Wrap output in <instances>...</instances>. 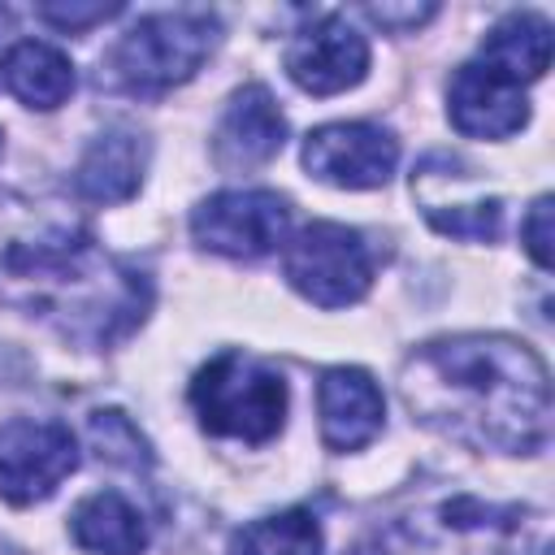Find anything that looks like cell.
Wrapping results in <instances>:
<instances>
[{
	"label": "cell",
	"mask_w": 555,
	"mask_h": 555,
	"mask_svg": "<svg viewBox=\"0 0 555 555\" xmlns=\"http://www.w3.org/2000/svg\"><path fill=\"white\" fill-rule=\"evenodd\" d=\"M0 299L52 321L65 338L108 347L147 317L152 286L108 256L74 208L0 191Z\"/></svg>",
	"instance_id": "cell-1"
},
{
	"label": "cell",
	"mask_w": 555,
	"mask_h": 555,
	"mask_svg": "<svg viewBox=\"0 0 555 555\" xmlns=\"http://www.w3.org/2000/svg\"><path fill=\"white\" fill-rule=\"evenodd\" d=\"M412 421L477 447L533 455L551 438V373L507 334H451L416 347L399 369Z\"/></svg>",
	"instance_id": "cell-2"
},
{
	"label": "cell",
	"mask_w": 555,
	"mask_h": 555,
	"mask_svg": "<svg viewBox=\"0 0 555 555\" xmlns=\"http://www.w3.org/2000/svg\"><path fill=\"white\" fill-rule=\"evenodd\" d=\"M542 525L520 503L442 490L408 503L382 529V555H538Z\"/></svg>",
	"instance_id": "cell-3"
},
{
	"label": "cell",
	"mask_w": 555,
	"mask_h": 555,
	"mask_svg": "<svg viewBox=\"0 0 555 555\" xmlns=\"http://www.w3.org/2000/svg\"><path fill=\"white\" fill-rule=\"evenodd\" d=\"M221 26L204 9H173L139 17L104 56L100 78L130 95H160L195 78V69L212 56Z\"/></svg>",
	"instance_id": "cell-4"
},
{
	"label": "cell",
	"mask_w": 555,
	"mask_h": 555,
	"mask_svg": "<svg viewBox=\"0 0 555 555\" xmlns=\"http://www.w3.org/2000/svg\"><path fill=\"white\" fill-rule=\"evenodd\" d=\"M191 408L204 434L260 447L286 425V377L256 356L221 351L191 377Z\"/></svg>",
	"instance_id": "cell-5"
},
{
	"label": "cell",
	"mask_w": 555,
	"mask_h": 555,
	"mask_svg": "<svg viewBox=\"0 0 555 555\" xmlns=\"http://www.w3.org/2000/svg\"><path fill=\"white\" fill-rule=\"evenodd\" d=\"M286 282L317 308H347L360 304L377 273V251L369 238L338 221L304 225L282 251Z\"/></svg>",
	"instance_id": "cell-6"
},
{
	"label": "cell",
	"mask_w": 555,
	"mask_h": 555,
	"mask_svg": "<svg viewBox=\"0 0 555 555\" xmlns=\"http://www.w3.org/2000/svg\"><path fill=\"white\" fill-rule=\"evenodd\" d=\"M191 234L204 251L230 256V260H260L278 251L291 234V204L278 191H217L195 204Z\"/></svg>",
	"instance_id": "cell-7"
},
{
	"label": "cell",
	"mask_w": 555,
	"mask_h": 555,
	"mask_svg": "<svg viewBox=\"0 0 555 555\" xmlns=\"http://www.w3.org/2000/svg\"><path fill=\"white\" fill-rule=\"evenodd\" d=\"M78 468V438L61 421L13 416L0 425V499L35 507Z\"/></svg>",
	"instance_id": "cell-8"
},
{
	"label": "cell",
	"mask_w": 555,
	"mask_h": 555,
	"mask_svg": "<svg viewBox=\"0 0 555 555\" xmlns=\"http://www.w3.org/2000/svg\"><path fill=\"white\" fill-rule=\"evenodd\" d=\"M412 195L425 221L447 238L490 243L503 230V199L486 195L473 169L451 152H429L412 169Z\"/></svg>",
	"instance_id": "cell-9"
},
{
	"label": "cell",
	"mask_w": 555,
	"mask_h": 555,
	"mask_svg": "<svg viewBox=\"0 0 555 555\" xmlns=\"http://www.w3.org/2000/svg\"><path fill=\"white\" fill-rule=\"evenodd\" d=\"M399 165V139L377 121H330L304 139V169L343 191L386 186Z\"/></svg>",
	"instance_id": "cell-10"
},
{
	"label": "cell",
	"mask_w": 555,
	"mask_h": 555,
	"mask_svg": "<svg viewBox=\"0 0 555 555\" xmlns=\"http://www.w3.org/2000/svg\"><path fill=\"white\" fill-rule=\"evenodd\" d=\"M286 74L308 95H338L364 82L369 39L343 13H321L286 43Z\"/></svg>",
	"instance_id": "cell-11"
},
{
	"label": "cell",
	"mask_w": 555,
	"mask_h": 555,
	"mask_svg": "<svg viewBox=\"0 0 555 555\" xmlns=\"http://www.w3.org/2000/svg\"><path fill=\"white\" fill-rule=\"evenodd\" d=\"M447 117L468 139H507L525 130L529 100H525V87L494 74L490 65L464 61L447 87Z\"/></svg>",
	"instance_id": "cell-12"
},
{
	"label": "cell",
	"mask_w": 555,
	"mask_h": 555,
	"mask_svg": "<svg viewBox=\"0 0 555 555\" xmlns=\"http://www.w3.org/2000/svg\"><path fill=\"white\" fill-rule=\"evenodd\" d=\"M317 416L321 442L338 455L369 447L386 425V399L377 382L356 364H334L317 382Z\"/></svg>",
	"instance_id": "cell-13"
},
{
	"label": "cell",
	"mask_w": 555,
	"mask_h": 555,
	"mask_svg": "<svg viewBox=\"0 0 555 555\" xmlns=\"http://www.w3.org/2000/svg\"><path fill=\"white\" fill-rule=\"evenodd\" d=\"M286 143V117L269 87L247 82L225 100V113L212 134V160L221 169H256L273 160Z\"/></svg>",
	"instance_id": "cell-14"
},
{
	"label": "cell",
	"mask_w": 555,
	"mask_h": 555,
	"mask_svg": "<svg viewBox=\"0 0 555 555\" xmlns=\"http://www.w3.org/2000/svg\"><path fill=\"white\" fill-rule=\"evenodd\" d=\"M143 169H147V143L130 130H104L87 143L74 169V186L95 204H117L139 191Z\"/></svg>",
	"instance_id": "cell-15"
},
{
	"label": "cell",
	"mask_w": 555,
	"mask_h": 555,
	"mask_svg": "<svg viewBox=\"0 0 555 555\" xmlns=\"http://www.w3.org/2000/svg\"><path fill=\"white\" fill-rule=\"evenodd\" d=\"M481 65H490L494 74L512 78L516 87L538 82L551 69V22L533 9H516L507 17H499L477 52Z\"/></svg>",
	"instance_id": "cell-16"
},
{
	"label": "cell",
	"mask_w": 555,
	"mask_h": 555,
	"mask_svg": "<svg viewBox=\"0 0 555 555\" xmlns=\"http://www.w3.org/2000/svg\"><path fill=\"white\" fill-rule=\"evenodd\" d=\"M0 74H4V87L26 104V108H39V113H52L61 108L69 95H74V61L56 48V43H43V39H22L4 52L0 61Z\"/></svg>",
	"instance_id": "cell-17"
},
{
	"label": "cell",
	"mask_w": 555,
	"mask_h": 555,
	"mask_svg": "<svg viewBox=\"0 0 555 555\" xmlns=\"http://www.w3.org/2000/svg\"><path fill=\"white\" fill-rule=\"evenodd\" d=\"M69 538L91 555H143L147 551V520L126 494L95 490L74 507Z\"/></svg>",
	"instance_id": "cell-18"
},
{
	"label": "cell",
	"mask_w": 555,
	"mask_h": 555,
	"mask_svg": "<svg viewBox=\"0 0 555 555\" xmlns=\"http://www.w3.org/2000/svg\"><path fill=\"white\" fill-rule=\"evenodd\" d=\"M230 555H325V538L308 507H286L243 525L230 538Z\"/></svg>",
	"instance_id": "cell-19"
},
{
	"label": "cell",
	"mask_w": 555,
	"mask_h": 555,
	"mask_svg": "<svg viewBox=\"0 0 555 555\" xmlns=\"http://www.w3.org/2000/svg\"><path fill=\"white\" fill-rule=\"evenodd\" d=\"M87 434H91V447H95L100 460L126 464V468H152V447L134 429L130 416H121V412H91Z\"/></svg>",
	"instance_id": "cell-20"
},
{
	"label": "cell",
	"mask_w": 555,
	"mask_h": 555,
	"mask_svg": "<svg viewBox=\"0 0 555 555\" xmlns=\"http://www.w3.org/2000/svg\"><path fill=\"white\" fill-rule=\"evenodd\" d=\"M520 243L538 269H551V195H538L529 217L520 221Z\"/></svg>",
	"instance_id": "cell-21"
},
{
	"label": "cell",
	"mask_w": 555,
	"mask_h": 555,
	"mask_svg": "<svg viewBox=\"0 0 555 555\" xmlns=\"http://www.w3.org/2000/svg\"><path fill=\"white\" fill-rule=\"evenodd\" d=\"M113 13H121V4H39V17L61 26V30H82V26L104 22Z\"/></svg>",
	"instance_id": "cell-22"
},
{
	"label": "cell",
	"mask_w": 555,
	"mask_h": 555,
	"mask_svg": "<svg viewBox=\"0 0 555 555\" xmlns=\"http://www.w3.org/2000/svg\"><path fill=\"white\" fill-rule=\"evenodd\" d=\"M364 13L390 30H416L438 13V4H364Z\"/></svg>",
	"instance_id": "cell-23"
},
{
	"label": "cell",
	"mask_w": 555,
	"mask_h": 555,
	"mask_svg": "<svg viewBox=\"0 0 555 555\" xmlns=\"http://www.w3.org/2000/svg\"><path fill=\"white\" fill-rule=\"evenodd\" d=\"M0 555H26V551H22V546H13L9 538H0Z\"/></svg>",
	"instance_id": "cell-24"
},
{
	"label": "cell",
	"mask_w": 555,
	"mask_h": 555,
	"mask_svg": "<svg viewBox=\"0 0 555 555\" xmlns=\"http://www.w3.org/2000/svg\"><path fill=\"white\" fill-rule=\"evenodd\" d=\"M0 30H9V13L4 9H0Z\"/></svg>",
	"instance_id": "cell-25"
}]
</instances>
